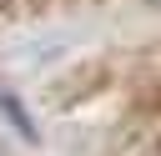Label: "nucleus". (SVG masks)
Listing matches in <instances>:
<instances>
[{
    "mask_svg": "<svg viewBox=\"0 0 161 156\" xmlns=\"http://www.w3.org/2000/svg\"><path fill=\"white\" fill-rule=\"evenodd\" d=\"M0 5H5V0H0Z\"/></svg>",
    "mask_w": 161,
    "mask_h": 156,
    "instance_id": "1",
    "label": "nucleus"
}]
</instances>
